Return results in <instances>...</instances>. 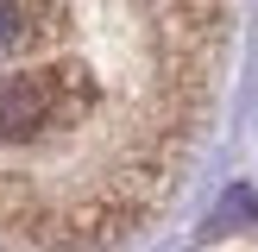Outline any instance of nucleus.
Listing matches in <instances>:
<instances>
[{
  "label": "nucleus",
  "mask_w": 258,
  "mask_h": 252,
  "mask_svg": "<svg viewBox=\"0 0 258 252\" xmlns=\"http://www.w3.org/2000/svg\"><path fill=\"white\" fill-rule=\"evenodd\" d=\"M246 0H0V252H113L189 189Z\"/></svg>",
  "instance_id": "1"
}]
</instances>
